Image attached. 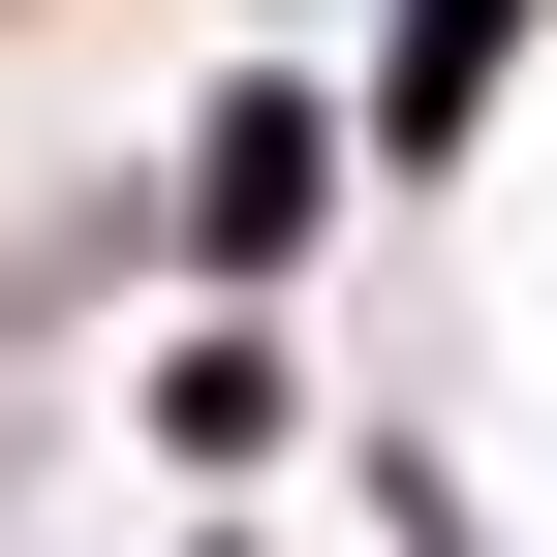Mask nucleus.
Instances as JSON below:
<instances>
[{
    "instance_id": "1",
    "label": "nucleus",
    "mask_w": 557,
    "mask_h": 557,
    "mask_svg": "<svg viewBox=\"0 0 557 557\" xmlns=\"http://www.w3.org/2000/svg\"><path fill=\"white\" fill-rule=\"evenodd\" d=\"M341 186H372V94H310V62H218V94H186V186H156L186 310H310V278H341Z\"/></svg>"
},
{
    "instance_id": "2",
    "label": "nucleus",
    "mask_w": 557,
    "mask_h": 557,
    "mask_svg": "<svg viewBox=\"0 0 557 557\" xmlns=\"http://www.w3.org/2000/svg\"><path fill=\"white\" fill-rule=\"evenodd\" d=\"M527 32H557V0H372V156L465 186V156H496V94H527Z\"/></svg>"
},
{
    "instance_id": "3",
    "label": "nucleus",
    "mask_w": 557,
    "mask_h": 557,
    "mask_svg": "<svg viewBox=\"0 0 557 557\" xmlns=\"http://www.w3.org/2000/svg\"><path fill=\"white\" fill-rule=\"evenodd\" d=\"M156 465H186V496L310 465V341H278V310H186V341H156Z\"/></svg>"
},
{
    "instance_id": "4",
    "label": "nucleus",
    "mask_w": 557,
    "mask_h": 557,
    "mask_svg": "<svg viewBox=\"0 0 557 557\" xmlns=\"http://www.w3.org/2000/svg\"><path fill=\"white\" fill-rule=\"evenodd\" d=\"M186 557H278V496H218V527H186Z\"/></svg>"
}]
</instances>
